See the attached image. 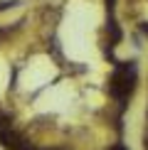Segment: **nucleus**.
Wrapping results in <instances>:
<instances>
[{
    "label": "nucleus",
    "mask_w": 148,
    "mask_h": 150,
    "mask_svg": "<svg viewBox=\"0 0 148 150\" xmlns=\"http://www.w3.org/2000/svg\"><path fill=\"white\" fill-rule=\"evenodd\" d=\"M133 89H136V64L133 62H123L111 74L109 91L114 98H128L133 93Z\"/></svg>",
    "instance_id": "1"
},
{
    "label": "nucleus",
    "mask_w": 148,
    "mask_h": 150,
    "mask_svg": "<svg viewBox=\"0 0 148 150\" xmlns=\"http://www.w3.org/2000/svg\"><path fill=\"white\" fill-rule=\"evenodd\" d=\"M109 150H128V148H126V145H121V143H116V145H111Z\"/></svg>",
    "instance_id": "2"
},
{
    "label": "nucleus",
    "mask_w": 148,
    "mask_h": 150,
    "mask_svg": "<svg viewBox=\"0 0 148 150\" xmlns=\"http://www.w3.org/2000/svg\"><path fill=\"white\" fill-rule=\"evenodd\" d=\"M141 30H143V32L148 35V22H143V25H141Z\"/></svg>",
    "instance_id": "3"
},
{
    "label": "nucleus",
    "mask_w": 148,
    "mask_h": 150,
    "mask_svg": "<svg viewBox=\"0 0 148 150\" xmlns=\"http://www.w3.org/2000/svg\"><path fill=\"white\" fill-rule=\"evenodd\" d=\"M146 150H148V135H146Z\"/></svg>",
    "instance_id": "4"
}]
</instances>
